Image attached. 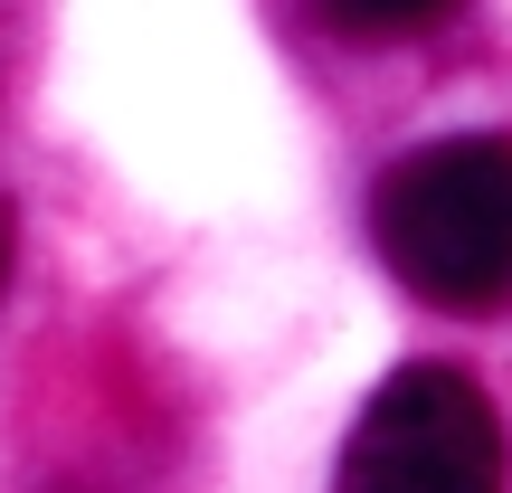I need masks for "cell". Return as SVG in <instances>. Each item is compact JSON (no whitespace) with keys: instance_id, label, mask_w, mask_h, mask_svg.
Instances as JSON below:
<instances>
[{"instance_id":"3","label":"cell","mask_w":512,"mask_h":493,"mask_svg":"<svg viewBox=\"0 0 512 493\" xmlns=\"http://www.w3.org/2000/svg\"><path fill=\"white\" fill-rule=\"evenodd\" d=\"M313 10L342 38H418V29H437L456 0H313Z\"/></svg>"},{"instance_id":"2","label":"cell","mask_w":512,"mask_h":493,"mask_svg":"<svg viewBox=\"0 0 512 493\" xmlns=\"http://www.w3.org/2000/svg\"><path fill=\"white\" fill-rule=\"evenodd\" d=\"M503 475L512 446L484 380L456 361H408L370 389L332 493H503Z\"/></svg>"},{"instance_id":"1","label":"cell","mask_w":512,"mask_h":493,"mask_svg":"<svg viewBox=\"0 0 512 493\" xmlns=\"http://www.w3.org/2000/svg\"><path fill=\"white\" fill-rule=\"evenodd\" d=\"M370 247L437 313H512V133H446L380 171Z\"/></svg>"},{"instance_id":"4","label":"cell","mask_w":512,"mask_h":493,"mask_svg":"<svg viewBox=\"0 0 512 493\" xmlns=\"http://www.w3.org/2000/svg\"><path fill=\"white\" fill-rule=\"evenodd\" d=\"M10 256H19V219L0 209V294H10Z\"/></svg>"}]
</instances>
